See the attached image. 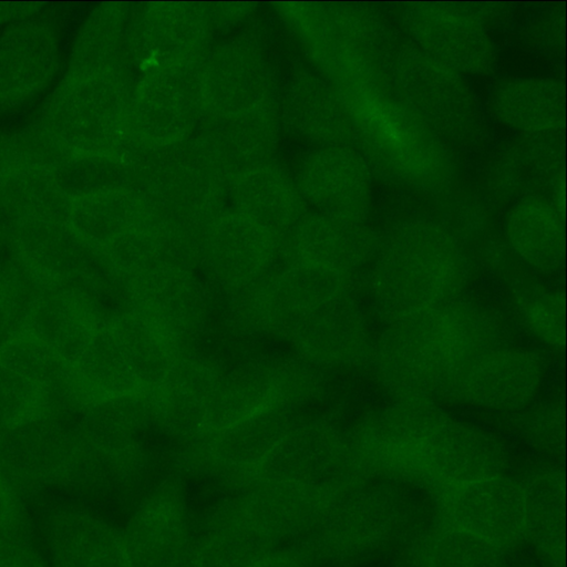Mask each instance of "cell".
Returning <instances> with one entry per match:
<instances>
[{
    "mask_svg": "<svg viewBox=\"0 0 567 567\" xmlns=\"http://www.w3.org/2000/svg\"><path fill=\"white\" fill-rule=\"evenodd\" d=\"M350 437L362 463L464 483L492 477L502 457L487 433L433 401L396 400L360 421Z\"/></svg>",
    "mask_w": 567,
    "mask_h": 567,
    "instance_id": "6da1fadb",
    "label": "cell"
},
{
    "mask_svg": "<svg viewBox=\"0 0 567 567\" xmlns=\"http://www.w3.org/2000/svg\"><path fill=\"white\" fill-rule=\"evenodd\" d=\"M503 342L492 316L457 300L389 323L371 359L396 400L434 402L473 358Z\"/></svg>",
    "mask_w": 567,
    "mask_h": 567,
    "instance_id": "7a4b0ae2",
    "label": "cell"
},
{
    "mask_svg": "<svg viewBox=\"0 0 567 567\" xmlns=\"http://www.w3.org/2000/svg\"><path fill=\"white\" fill-rule=\"evenodd\" d=\"M470 262L443 224L410 219L379 237L367 276L372 303L386 324L460 300Z\"/></svg>",
    "mask_w": 567,
    "mask_h": 567,
    "instance_id": "3957f363",
    "label": "cell"
},
{
    "mask_svg": "<svg viewBox=\"0 0 567 567\" xmlns=\"http://www.w3.org/2000/svg\"><path fill=\"white\" fill-rule=\"evenodd\" d=\"M354 147L392 183L423 195L447 193L455 165L446 143L390 89H339Z\"/></svg>",
    "mask_w": 567,
    "mask_h": 567,
    "instance_id": "277c9868",
    "label": "cell"
},
{
    "mask_svg": "<svg viewBox=\"0 0 567 567\" xmlns=\"http://www.w3.org/2000/svg\"><path fill=\"white\" fill-rule=\"evenodd\" d=\"M391 92L444 142L478 133L481 111L465 75L402 42L388 70Z\"/></svg>",
    "mask_w": 567,
    "mask_h": 567,
    "instance_id": "5b68a950",
    "label": "cell"
},
{
    "mask_svg": "<svg viewBox=\"0 0 567 567\" xmlns=\"http://www.w3.org/2000/svg\"><path fill=\"white\" fill-rule=\"evenodd\" d=\"M360 462L351 437L336 427L322 422L295 424L240 486L284 483L331 492Z\"/></svg>",
    "mask_w": 567,
    "mask_h": 567,
    "instance_id": "8992f818",
    "label": "cell"
},
{
    "mask_svg": "<svg viewBox=\"0 0 567 567\" xmlns=\"http://www.w3.org/2000/svg\"><path fill=\"white\" fill-rule=\"evenodd\" d=\"M409 41L463 75H486L497 63L483 20L457 3L414 2L401 12Z\"/></svg>",
    "mask_w": 567,
    "mask_h": 567,
    "instance_id": "52a82bcc",
    "label": "cell"
},
{
    "mask_svg": "<svg viewBox=\"0 0 567 567\" xmlns=\"http://www.w3.org/2000/svg\"><path fill=\"white\" fill-rule=\"evenodd\" d=\"M543 377L544 367L536 353L503 342L473 358L442 399L489 410H515L532 400Z\"/></svg>",
    "mask_w": 567,
    "mask_h": 567,
    "instance_id": "ba28073f",
    "label": "cell"
},
{
    "mask_svg": "<svg viewBox=\"0 0 567 567\" xmlns=\"http://www.w3.org/2000/svg\"><path fill=\"white\" fill-rule=\"evenodd\" d=\"M357 297L346 292L317 301L298 316L286 337L318 362L361 365L371 359L374 344Z\"/></svg>",
    "mask_w": 567,
    "mask_h": 567,
    "instance_id": "9c48e42d",
    "label": "cell"
},
{
    "mask_svg": "<svg viewBox=\"0 0 567 567\" xmlns=\"http://www.w3.org/2000/svg\"><path fill=\"white\" fill-rule=\"evenodd\" d=\"M123 536L137 567H187L193 545L181 486L168 482L156 488L137 507Z\"/></svg>",
    "mask_w": 567,
    "mask_h": 567,
    "instance_id": "30bf717a",
    "label": "cell"
},
{
    "mask_svg": "<svg viewBox=\"0 0 567 567\" xmlns=\"http://www.w3.org/2000/svg\"><path fill=\"white\" fill-rule=\"evenodd\" d=\"M295 424L288 402L281 403L209 434L210 440L187 464L193 471L240 486Z\"/></svg>",
    "mask_w": 567,
    "mask_h": 567,
    "instance_id": "8fae6325",
    "label": "cell"
},
{
    "mask_svg": "<svg viewBox=\"0 0 567 567\" xmlns=\"http://www.w3.org/2000/svg\"><path fill=\"white\" fill-rule=\"evenodd\" d=\"M59 47L44 23L22 20L0 35V107L19 105L41 92L53 79Z\"/></svg>",
    "mask_w": 567,
    "mask_h": 567,
    "instance_id": "7c38bea8",
    "label": "cell"
},
{
    "mask_svg": "<svg viewBox=\"0 0 567 567\" xmlns=\"http://www.w3.org/2000/svg\"><path fill=\"white\" fill-rule=\"evenodd\" d=\"M286 379L284 372L267 368L220 374L205 404L202 433L220 432L288 402L291 385Z\"/></svg>",
    "mask_w": 567,
    "mask_h": 567,
    "instance_id": "4fadbf2b",
    "label": "cell"
},
{
    "mask_svg": "<svg viewBox=\"0 0 567 567\" xmlns=\"http://www.w3.org/2000/svg\"><path fill=\"white\" fill-rule=\"evenodd\" d=\"M11 241L14 254L45 289L73 279L99 251L84 244L66 223H18Z\"/></svg>",
    "mask_w": 567,
    "mask_h": 567,
    "instance_id": "5bb4252c",
    "label": "cell"
},
{
    "mask_svg": "<svg viewBox=\"0 0 567 567\" xmlns=\"http://www.w3.org/2000/svg\"><path fill=\"white\" fill-rule=\"evenodd\" d=\"M489 104L502 123L532 137H551L565 124L564 87L550 78L503 79L493 87Z\"/></svg>",
    "mask_w": 567,
    "mask_h": 567,
    "instance_id": "9a60e30c",
    "label": "cell"
},
{
    "mask_svg": "<svg viewBox=\"0 0 567 567\" xmlns=\"http://www.w3.org/2000/svg\"><path fill=\"white\" fill-rule=\"evenodd\" d=\"M135 308L177 344L198 331L206 301L200 284L182 267L166 265L132 288Z\"/></svg>",
    "mask_w": 567,
    "mask_h": 567,
    "instance_id": "2e32d148",
    "label": "cell"
},
{
    "mask_svg": "<svg viewBox=\"0 0 567 567\" xmlns=\"http://www.w3.org/2000/svg\"><path fill=\"white\" fill-rule=\"evenodd\" d=\"M74 427L64 419L42 415L0 432V465L34 475L70 473Z\"/></svg>",
    "mask_w": 567,
    "mask_h": 567,
    "instance_id": "e0dca14e",
    "label": "cell"
},
{
    "mask_svg": "<svg viewBox=\"0 0 567 567\" xmlns=\"http://www.w3.org/2000/svg\"><path fill=\"white\" fill-rule=\"evenodd\" d=\"M73 373L83 408L110 399L146 393L114 323L96 331L73 364Z\"/></svg>",
    "mask_w": 567,
    "mask_h": 567,
    "instance_id": "ac0fdd59",
    "label": "cell"
},
{
    "mask_svg": "<svg viewBox=\"0 0 567 567\" xmlns=\"http://www.w3.org/2000/svg\"><path fill=\"white\" fill-rule=\"evenodd\" d=\"M505 237L513 252L530 268L557 272L565 259V228L559 209L549 200L527 196L516 202L505 220Z\"/></svg>",
    "mask_w": 567,
    "mask_h": 567,
    "instance_id": "d6986e66",
    "label": "cell"
},
{
    "mask_svg": "<svg viewBox=\"0 0 567 567\" xmlns=\"http://www.w3.org/2000/svg\"><path fill=\"white\" fill-rule=\"evenodd\" d=\"M317 164V196L330 218L365 224L372 202L371 167L359 151L336 146Z\"/></svg>",
    "mask_w": 567,
    "mask_h": 567,
    "instance_id": "ffe728a7",
    "label": "cell"
},
{
    "mask_svg": "<svg viewBox=\"0 0 567 567\" xmlns=\"http://www.w3.org/2000/svg\"><path fill=\"white\" fill-rule=\"evenodd\" d=\"M99 329L95 318L73 296L60 289H44L21 334L35 338L73 365Z\"/></svg>",
    "mask_w": 567,
    "mask_h": 567,
    "instance_id": "44dd1931",
    "label": "cell"
},
{
    "mask_svg": "<svg viewBox=\"0 0 567 567\" xmlns=\"http://www.w3.org/2000/svg\"><path fill=\"white\" fill-rule=\"evenodd\" d=\"M277 545L276 539L221 507L193 545L187 567H249Z\"/></svg>",
    "mask_w": 567,
    "mask_h": 567,
    "instance_id": "7402d4cb",
    "label": "cell"
},
{
    "mask_svg": "<svg viewBox=\"0 0 567 567\" xmlns=\"http://www.w3.org/2000/svg\"><path fill=\"white\" fill-rule=\"evenodd\" d=\"M44 289L16 254L0 256V347L21 334Z\"/></svg>",
    "mask_w": 567,
    "mask_h": 567,
    "instance_id": "603a6c76",
    "label": "cell"
},
{
    "mask_svg": "<svg viewBox=\"0 0 567 567\" xmlns=\"http://www.w3.org/2000/svg\"><path fill=\"white\" fill-rule=\"evenodd\" d=\"M42 415H53L44 389L0 360V432Z\"/></svg>",
    "mask_w": 567,
    "mask_h": 567,
    "instance_id": "cb8c5ba5",
    "label": "cell"
},
{
    "mask_svg": "<svg viewBox=\"0 0 567 567\" xmlns=\"http://www.w3.org/2000/svg\"><path fill=\"white\" fill-rule=\"evenodd\" d=\"M523 323L539 340L556 349L565 342V299L558 290L523 286L514 296Z\"/></svg>",
    "mask_w": 567,
    "mask_h": 567,
    "instance_id": "d4e9b609",
    "label": "cell"
},
{
    "mask_svg": "<svg viewBox=\"0 0 567 567\" xmlns=\"http://www.w3.org/2000/svg\"><path fill=\"white\" fill-rule=\"evenodd\" d=\"M75 523V567H137L123 534L91 517Z\"/></svg>",
    "mask_w": 567,
    "mask_h": 567,
    "instance_id": "484cf974",
    "label": "cell"
},
{
    "mask_svg": "<svg viewBox=\"0 0 567 567\" xmlns=\"http://www.w3.org/2000/svg\"><path fill=\"white\" fill-rule=\"evenodd\" d=\"M302 558L298 551L275 550L249 567H303Z\"/></svg>",
    "mask_w": 567,
    "mask_h": 567,
    "instance_id": "4316f807",
    "label": "cell"
},
{
    "mask_svg": "<svg viewBox=\"0 0 567 567\" xmlns=\"http://www.w3.org/2000/svg\"><path fill=\"white\" fill-rule=\"evenodd\" d=\"M31 4L25 3H0V22L8 21L11 19L23 20L30 16L34 8H29Z\"/></svg>",
    "mask_w": 567,
    "mask_h": 567,
    "instance_id": "83f0119b",
    "label": "cell"
}]
</instances>
